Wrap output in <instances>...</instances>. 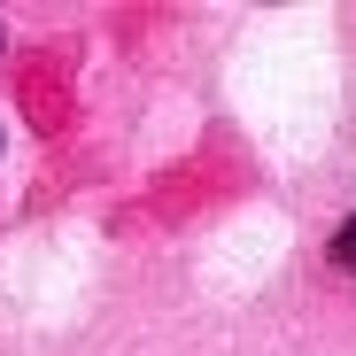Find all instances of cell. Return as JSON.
Returning <instances> with one entry per match:
<instances>
[{
  "label": "cell",
  "mask_w": 356,
  "mask_h": 356,
  "mask_svg": "<svg viewBox=\"0 0 356 356\" xmlns=\"http://www.w3.org/2000/svg\"><path fill=\"white\" fill-rule=\"evenodd\" d=\"M333 264H341V271H348V279H356V217H348V225H341V232H333Z\"/></svg>",
  "instance_id": "cell-1"
}]
</instances>
